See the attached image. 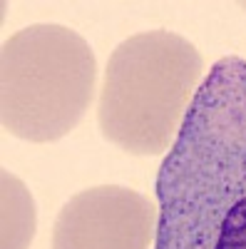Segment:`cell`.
Returning <instances> with one entry per match:
<instances>
[{"label": "cell", "mask_w": 246, "mask_h": 249, "mask_svg": "<svg viewBox=\"0 0 246 249\" xmlns=\"http://www.w3.org/2000/svg\"><path fill=\"white\" fill-rule=\"evenodd\" d=\"M154 249H246V60L201 80L157 172Z\"/></svg>", "instance_id": "cell-1"}, {"label": "cell", "mask_w": 246, "mask_h": 249, "mask_svg": "<svg viewBox=\"0 0 246 249\" xmlns=\"http://www.w3.org/2000/svg\"><path fill=\"white\" fill-rule=\"evenodd\" d=\"M97 60L80 33L55 23L17 30L0 53L3 127L25 142L70 135L95 97Z\"/></svg>", "instance_id": "cell-3"}, {"label": "cell", "mask_w": 246, "mask_h": 249, "mask_svg": "<svg viewBox=\"0 0 246 249\" xmlns=\"http://www.w3.org/2000/svg\"><path fill=\"white\" fill-rule=\"evenodd\" d=\"M0 195H3V239H0V249H30L37 230V212L30 190L20 177L3 170Z\"/></svg>", "instance_id": "cell-5"}, {"label": "cell", "mask_w": 246, "mask_h": 249, "mask_svg": "<svg viewBox=\"0 0 246 249\" xmlns=\"http://www.w3.org/2000/svg\"><path fill=\"white\" fill-rule=\"evenodd\" d=\"M204 60L172 30L130 35L112 50L102 77L97 122L115 147L137 157L167 155L197 90Z\"/></svg>", "instance_id": "cell-2"}, {"label": "cell", "mask_w": 246, "mask_h": 249, "mask_svg": "<svg viewBox=\"0 0 246 249\" xmlns=\"http://www.w3.org/2000/svg\"><path fill=\"white\" fill-rule=\"evenodd\" d=\"M159 207L122 184L82 190L57 212L52 249H154Z\"/></svg>", "instance_id": "cell-4"}]
</instances>
